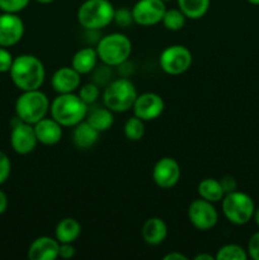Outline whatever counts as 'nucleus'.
Here are the masks:
<instances>
[{
    "mask_svg": "<svg viewBox=\"0 0 259 260\" xmlns=\"http://www.w3.org/2000/svg\"><path fill=\"white\" fill-rule=\"evenodd\" d=\"M114 12L109 0H85L78 9V22L88 30L103 29L113 22Z\"/></svg>",
    "mask_w": 259,
    "mask_h": 260,
    "instance_id": "obj_4",
    "label": "nucleus"
},
{
    "mask_svg": "<svg viewBox=\"0 0 259 260\" xmlns=\"http://www.w3.org/2000/svg\"><path fill=\"white\" fill-rule=\"evenodd\" d=\"M35 127L36 136L40 144L46 146H53L58 144L62 139V126L57 121L51 117V118H42L37 123L33 124Z\"/></svg>",
    "mask_w": 259,
    "mask_h": 260,
    "instance_id": "obj_17",
    "label": "nucleus"
},
{
    "mask_svg": "<svg viewBox=\"0 0 259 260\" xmlns=\"http://www.w3.org/2000/svg\"><path fill=\"white\" fill-rule=\"evenodd\" d=\"M9 73L14 85L22 91L40 89L46 76L42 61L33 55H20L15 57Z\"/></svg>",
    "mask_w": 259,
    "mask_h": 260,
    "instance_id": "obj_1",
    "label": "nucleus"
},
{
    "mask_svg": "<svg viewBox=\"0 0 259 260\" xmlns=\"http://www.w3.org/2000/svg\"><path fill=\"white\" fill-rule=\"evenodd\" d=\"M37 3H40V4H51V3H53L55 0H36Z\"/></svg>",
    "mask_w": 259,
    "mask_h": 260,
    "instance_id": "obj_40",
    "label": "nucleus"
},
{
    "mask_svg": "<svg viewBox=\"0 0 259 260\" xmlns=\"http://www.w3.org/2000/svg\"><path fill=\"white\" fill-rule=\"evenodd\" d=\"M50 106L47 95L40 89L27 90L23 91L15 102V114L25 123L35 124L47 116Z\"/></svg>",
    "mask_w": 259,
    "mask_h": 260,
    "instance_id": "obj_5",
    "label": "nucleus"
},
{
    "mask_svg": "<svg viewBox=\"0 0 259 260\" xmlns=\"http://www.w3.org/2000/svg\"><path fill=\"white\" fill-rule=\"evenodd\" d=\"M221 185H222V189L223 192L226 193H231L234 192V190H238V182H236V179L234 177H231V175H223L222 178H221L220 180Z\"/></svg>",
    "mask_w": 259,
    "mask_h": 260,
    "instance_id": "obj_34",
    "label": "nucleus"
},
{
    "mask_svg": "<svg viewBox=\"0 0 259 260\" xmlns=\"http://www.w3.org/2000/svg\"><path fill=\"white\" fill-rule=\"evenodd\" d=\"M79 96H80V98L88 104V106L95 103L96 99H98L99 96L98 84L89 83V84H85V85H83L80 88V90H79Z\"/></svg>",
    "mask_w": 259,
    "mask_h": 260,
    "instance_id": "obj_28",
    "label": "nucleus"
},
{
    "mask_svg": "<svg viewBox=\"0 0 259 260\" xmlns=\"http://www.w3.org/2000/svg\"><path fill=\"white\" fill-rule=\"evenodd\" d=\"M10 170H12V164L9 157L5 152L0 151V185L7 182L10 175Z\"/></svg>",
    "mask_w": 259,
    "mask_h": 260,
    "instance_id": "obj_31",
    "label": "nucleus"
},
{
    "mask_svg": "<svg viewBox=\"0 0 259 260\" xmlns=\"http://www.w3.org/2000/svg\"><path fill=\"white\" fill-rule=\"evenodd\" d=\"M222 213L229 222L234 225H245L253 218L255 206L249 194L239 190L226 193L222 198Z\"/></svg>",
    "mask_w": 259,
    "mask_h": 260,
    "instance_id": "obj_7",
    "label": "nucleus"
},
{
    "mask_svg": "<svg viewBox=\"0 0 259 260\" xmlns=\"http://www.w3.org/2000/svg\"><path fill=\"white\" fill-rule=\"evenodd\" d=\"M13 56L7 47L0 46V73H8L13 65Z\"/></svg>",
    "mask_w": 259,
    "mask_h": 260,
    "instance_id": "obj_32",
    "label": "nucleus"
},
{
    "mask_svg": "<svg viewBox=\"0 0 259 260\" xmlns=\"http://www.w3.org/2000/svg\"><path fill=\"white\" fill-rule=\"evenodd\" d=\"M80 74L70 66H63L56 70L51 78V86L57 94L74 93L81 83Z\"/></svg>",
    "mask_w": 259,
    "mask_h": 260,
    "instance_id": "obj_15",
    "label": "nucleus"
},
{
    "mask_svg": "<svg viewBox=\"0 0 259 260\" xmlns=\"http://www.w3.org/2000/svg\"><path fill=\"white\" fill-rule=\"evenodd\" d=\"M98 57L109 68L121 66L128 60L132 52V43L123 33H111L99 40L96 45Z\"/></svg>",
    "mask_w": 259,
    "mask_h": 260,
    "instance_id": "obj_3",
    "label": "nucleus"
},
{
    "mask_svg": "<svg viewBox=\"0 0 259 260\" xmlns=\"http://www.w3.org/2000/svg\"><path fill=\"white\" fill-rule=\"evenodd\" d=\"M81 234V226L75 218L65 217L57 223L55 230V238L60 244L75 243Z\"/></svg>",
    "mask_w": 259,
    "mask_h": 260,
    "instance_id": "obj_21",
    "label": "nucleus"
},
{
    "mask_svg": "<svg viewBox=\"0 0 259 260\" xmlns=\"http://www.w3.org/2000/svg\"><path fill=\"white\" fill-rule=\"evenodd\" d=\"M137 95L139 93L135 84L130 79L119 78L111 81L104 89L103 103L112 112L122 113L134 107Z\"/></svg>",
    "mask_w": 259,
    "mask_h": 260,
    "instance_id": "obj_6",
    "label": "nucleus"
},
{
    "mask_svg": "<svg viewBox=\"0 0 259 260\" xmlns=\"http://www.w3.org/2000/svg\"><path fill=\"white\" fill-rule=\"evenodd\" d=\"M37 144L38 140L33 124L18 119V122L13 124L10 134V145L13 150L19 155H28L35 151Z\"/></svg>",
    "mask_w": 259,
    "mask_h": 260,
    "instance_id": "obj_11",
    "label": "nucleus"
},
{
    "mask_svg": "<svg viewBox=\"0 0 259 260\" xmlns=\"http://www.w3.org/2000/svg\"><path fill=\"white\" fill-rule=\"evenodd\" d=\"M60 243L56 238L40 236L29 245L28 258L29 260H55L58 258Z\"/></svg>",
    "mask_w": 259,
    "mask_h": 260,
    "instance_id": "obj_16",
    "label": "nucleus"
},
{
    "mask_svg": "<svg viewBox=\"0 0 259 260\" xmlns=\"http://www.w3.org/2000/svg\"><path fill=\"white\" fill-rule=\"evenodd\" d=\"M88 104L79 94H58L50 106V113L62 127H75L88 116Z\"/></svg>",
    "mask_w": 259,
    "mask_h": 260,
    "instance_id": "obj_2",
    "label": "nucleus"
},
{
    "mask_svg": "<svg viewBox=\"0 0 259 260\" xmlns=\"http://www.w3.org/2000/svg\"><path fill=\"white\" fill-rule=\"evenodd\" d=\"M185 20H187V17L180 12V9H167L161 23L168 30L177 32L184 27Z\"/></svg>",
    "mask_w": 259,
    "mask_h": 260,
    "instance_id": "obj_27",
    "label": "nucleus"
},
{
    "mask_svg": "<svg viewBox=\"0 0 259 260\" xmlns=\"http://www.w3.org/2000/svg\"><path fill=\"white\" fill-rule=\"evenodd\" d=\"M113 22H116L117 24L122 28H126L128 27V25H131L132 22H134L131 10L126 9V8H121V9L116 10V12H114Z\"/></svg>",
    "mask_w": 259,
    "mask_h": 260,
    "instance_id": "obj_30",
    "label": "nucleus"
},
{
    "mask_svg": "<svg viewBox=\"0 0 259 260\" xmlns=\"http://www.w3.org/2000/svg\"><path fill=\"white\" fill-rule=\"evenodd\" d=\"M24 23L14 13L0 14V46L12 47L22 40Z\"/></svg>",
    "mask_w": 259,
    "mask_h": 260,
    "instance_id": "obj_14",
    "label": "nucleus"
},
{
    "mask_svg": "<svg viewBox=\"0 0 259 260\" xmlns=\"http://www.w3.org/2000/svg\"><path fill=\"white\" fill-rule=\"evenodd\" d=\"M188 218L193 228L201 231H208L217 223L218 213L212 202L200 198L193 201L188 207Z\"/></svg>",
    "mask_w": 259,
    "mask_h": 260,
    "instance_id": "obj_9",
    "label": "nucleus"
},
{
    "mask_svg": "<svg viewBox=\"0 0 259 260\" xmlns=\"http://www.w3.org/2000/svg\"><path fill=\"white\" fill-rule=\"evenodd\" d=\"M163 2H164V3H167V2H172V0H163Z\"/></svg>",
    "mask_w": 259,
    "mask_h": 260,
    "instance_id": "obj_42",
    "label": "nucleus"
},
{
    "mask_svg": "<svg viewBox=\"0 0 259 260\" xmlns=\"http://www.w3.org/2000/svg\"><path fill=\"white\" fill-rule=\"evenodd\" d=\"M197 190L201 198L212 203L221 202L225 196L220 180L215 179V178H205L203 180H201Z\"/></svg>",
    "mask_w": 259,
    "mask_h": 260,
    "instance_id": "obj_22",
    "label": "nucleus"
},
{
    "mask_svg": "<svg viewBox=\"0 0 259 260\" xmlns=\"http://www.w3.org/2000/svg\"><path fill=\"white\" fill-rule=\"evenodd\" d=\"M253 217H254V221H255L256 225L259 226V208H256V210L254 211V216H253Z\"/></svg>",
    "mask_w": 259,
    "mask_h": 260,
    "instance_id": "obj_39",
    "label": "nucleus"
},
{
    "mask_svg": "<svg viewBox=\"0 0 259 260\" xmlns=\"http://www.w3.org/2000/svg\"><path fill=\"white\" fill-rule=\"evenodd\" d=\"M7 208H8V197L7 194L0 189V215H3V213L5 212Z\"/></svg>",
    "mask_w": 259,
    "mask_h": 260,
    "instance_id": "obj_37",
    "label": "nucleus"
},
{
    "mask_svg": "<svg viewBox=\"0 0 259 260\" xmlns=\"http://www.w3.org/2000/svg\"><path fill=\"white\" fill-rule=\"evenodd\" d=\"M86 121H88L89 124L93 126L99 134L104 131H108L114 123L113 112H112L111 109L107 108V107H104V108L99 107V108L93 109L90 113L88 112Z\"/></svg>",
    "mask_w": 259,
    "mask_h": 260,
    "instance_id": "obj_23",
    "label": "nucleus"
},
{
    "mask_svg": "<svg viewBox=\"0 0 259 260\" xmlns=\"http://www.w3.org/2000/svg\"><path fill=\"white\" fill-rule=\"evenodd\" d=\"M75 255V248H74L73 243H62L60 244V249H58V258L62 259H71Z\"/></svg>",
    "mask_w": 259,
    "mask_h": 260,
    "instance_id": "obj_35",
    "label": "nucleus"
},
{
    "mask_svg": "<svg viewBox=\"0 0 259 260\" xmlns=\"http://www.w3.org/2000/svg\"><path fill=\"white\" fill-rule=\"evenodd\" d=\"M29 4V0H0V10L4 13H17L22 12Z\"/></svg>",
    "mask_w": 259,
    "mask_h": 260,
    "instance_id": "obj_29",
    "label": "nucleus"
},
{
    "mask_svg": "<svg viewBox=\"0 0 259 260\" xmlns=\"http://www.w3.org/2000/svg\"><path fill=\"white\" fill-rule=\"evenodd\" d=\"M141 234L142 239L147 245H160V244L164 243L168 236V226L161 218L151 217L145 221Z\"/></svg>",
    "mask_w": 259,
    "mask_h": 260,
    "instance_id": "obj_18",
    "label": "nucleus"
},
{
    "mask_svg": "<svg viewBox=\"0 0 259 260\" xmlns=\"http://www.w3.org/2000/svg\"><path fill=\"white\" fill-rule=\"evenodd\" d=\"M248 255L251 259L259 260V231L254 234L248 243Z\"/></svg>",
    "mask_w": 259,
    "mask_h": 260,
    "instance_id": "obj_33",
    "label": "nucleus"
},
{
    "mask_svg": "<svg viewBox=\"0 0 259 260\" xmlns=\"http://www.w3.org/2000/svg\"><path fill=\"white\" fill-rule=\"evenodd\" d=\"M195 260H216V259H215V256L211 255V254L202 253V254H198V255H196Z\"/></svg>",
    "mask_w": 259,
    "mask_h": 260,
    "instance_id": "obj_38",
    "label": "nucleus"
},
{
    "mask_svg": "<svg viewBox=\"0 0 259 260\" xmlns=\"http://www.w3.org/2000/svg\"><path fill=\"white\" fill-rule=\"evenodd\" d=\"M167 7L163 0H139L132 7L134 23L142 27H151L163 20Z\"/></svg>",
    "mask_w": 259,
    "mask_h": 260,
    "instance_id": "obj_10",
    "label": "nucleus"
},
{
    "mask_svg": "<svg viewBox=\"0 0 259 260\" xmlns=\"http://www.w3.org/2000/svg\"><path fill=\"white\" fill-rule=\"evenodd\" d=\"M123 134L130 141H140L145 135L144 121L136 116L128 118L123 126Z\"/></svg>",
    "mask_w": 259,
    "mask_h": 260,
    "instance_id": "obj_25",
    "label": "nucleus"
},
{
    "mask_svg": "<svg viewBox=\"0 0 259 260\" xmlns=\"http://www.w3.org/2000/svg\"><path fill=\"white\" fill-rule=\"evenodd\" d=\"M216 260H246L248 253L244 248L236 244H228L221 246L215 255Z\"/></svg>",
    "mask_w": 259,
    "mask_h": 260,
    "instance_id": "obj_26",
    "label": "nucleus"
},
{
    "mask_svg": "<svg viewBox=\"0 0 259 260\" xmlns=\"http://www.w3.org/2000/svg\"><path fill=\"white\" fill-rule=\"evenodd\" d=\"M192 53L185 46L173 45L160 53V68L168 75L184 74L192 65Z\"/></svg>",
    "mask_w": 259,
    "mask_h": 260,
    "instance_id": "obj_8",
    "label": "nucleus"
},
{
    "mask_svg": "<svg viewBox=\"0 0 259 260\" xmlns=\"http://www.w3.org/2000/svg\"><path fill=\"white\" fill-rule=\"evenodd\" d=\"M180 167L173 157L165 156L157 160L152 169L154 183L161 189H172L180 179Z\"/></svg>",
    "mask_w": 259,
    "mask_h": 260,
    "instance_id": "obj_12",
    "label": "nucleus"
},
{
    "mask_svg": "<svg viewBox=\"0 0 259 260\" xmlns=\"http://www.w3.org/2000/svg\"><path fill=\"white\" fill-rule=\"evenodd\" d=\"M164 260H188V258L185 255H183L182 253H178V251H173V253L167 254L164 255Z\"/></svg>",
    "mask_w": 259,
    "mask_h": 260,
    "instance_id": "obj_36",
    "label": "nucleus"
},
{
    "mask_svg": "<svg viewBox=\"0 0 259 260\" xmlns=\"http://www.w3.org/2000/svg\"><path fill=\"white\" fill-rule=\"evenodd\" d=\"M99 57L96 50L93 47H84L76 51L71 60V68L75 69L80 75L91 73L96 68Z\"/></svg>",
    "mask_w": 259,
    "mask_h": 260,
    "instance_id": "obj_19",
    "label": "nucleus"
},
{
    "mask_svg": "<svg viewBox=\"0 0 259 260\" xmlns=\"http://www.w3.org/2000/svg\"><path fill=\"white\" fill-rule=\"evenodd\" d=\"M180 12L188 19H201L207 14L211 0H177Z\"/></svg>",
    "mask_w": 259,
    "mask_h": 260,
    "instance_id": "obj_24",
    "label": "nucleus"
},
{
    "mask_svg": "<svg viewBox=\"0 0 259 260\" xmlns=\"http://www.w3.org/2000/svg\"><path fill=\"white\" fill-rule=\"evenodd\" d=\"M248 2L253 5H259V0H248Z\"/></svg>",
    "mask_w": 259,
    "mask_h": 260,
    "instance_id": "obj_41",
    "label": "nucleus"
},
{
    "mask_svg": "<svg viewBox=\"0 0 259 260\" xmlns=\"http://www.w3.org/2000/svg\"><path fill=\"white\" fill-rule=\"evenodd\" d=\"M164 108L165 103L161 96L156 93H150V91L137 95L132 107L134 116L139 117L144 122L159 118L164 112Z\"/></svg>",
    "mask_w": 259,
    "mask_h": 260,
    "instance_id": "obj_13",
    "label": "nucleus"
},
{
    "mask_svg": "<svg viewBox=\"0 0 259 260\" xmlns=\"http://www.w3.org/2000/svg\"><path fill=\"white\" fill-rule=\"evenodd\" d=\"M99 139V132L89 124L88 121H83L74 127L73 141L78 149H89L94 146Z\"/></svg>",
    "mask_w": 259,
    "mask_h": 260,
    "instance_id": "obj_20",
    "label": "nucleus"
}]
</instances>
